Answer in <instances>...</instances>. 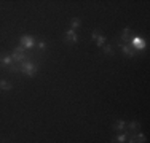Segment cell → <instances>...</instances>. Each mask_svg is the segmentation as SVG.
<instances>
[{
  "label": "cell",
  "mask_w": 150,
  "mask_h": 143,
  "mask_svg": "<svg viewBox=\"0 0 150 143\" xmlns=\"http://www.w3.org/2000/svg\"><path fill=\"white\" fill-rule=\"evenodd\" d=\"M19 72L24 75H27V76H34L38 72V67H37V64L30 62V60H24V62L19 64Z\"/></svg>",
  "instance_id": "cell-1"
},
{
  "label": "cell",
  "mask_w": 150,
  "mask_h": 143,
  "mask_svg": "<svg viewBox=\"0 0 150 143\" xmlns=\"http://www.w3.org/2000/svg\"><path fill=\"white\" fill-rule=\"evenodd\" d=\"M24 53H26V49L23 48V46H16L15 49H13V53H11V57H13V62H24V60H26V54H24Z\"/></svg>",
  "instance_id": "cell-2"
},
{
  "label": "cell",
  "mask_w": 150,
  "mask_h": 143,
  "mask_svg": "<svg viewBox=\"0 0 150 143\" xmlns=\"http://www.w3.org/2000/svg\"><path fill=\"white\" fill-rule=\"evenodd\" d=\"M131 46H133L134 49H145L147 48V41H145V38L142 37H133L131 38Z\"/></svg>",
  "instance_id": "cell-3"
},
{
  "label": "cell",
  "mask_w": 150,
  "mask_h": 143,
  "mask_svg": "<svg viewBox=\"0 0 150 143\" xmlns=\"http://www.w3.org/2000/svg\"><path fill=\"white\" fill-rule=\"evenodd\" d=\"M19 41H21V46H23L24 49H29V48H32V46H35V40H34V37H30V35H21Z\"/></svg>",
  "instance_id": "cell-4"
},
{
  "label": "cell",
  "mask_w": 150,
  "mask_h": 143,
  "mask_svg": "<svg viewBox=\"0 0 150 143\" xmlns=\"http://www.w3.org/2000/svg\"><path fill=\"white\" fill-rule=\"evenodd\" d=\"M126 142L128 143H147V135L142 134V132H137V134L131 135Z\"/></svg>",
  "instance_id": "cell-5"
},
{
  "label": "cell",
  "mask_w": 150,
  "mask_h": 143,
  "mask_svg": "<svg viewBox=\"0 0 150 143\" xmlns=\"http://www.w3.org/2000/svg\"><path fill=\"white\" fill-rule=\"evenodd\" d=\"M120 48H121V51H123V54L126 57H129V59H133L136 56V49L133 46H128L126 43H120Z\"/></svg>",
  "instance_id": "cell-6"
},
{
  "label": "cell",
  "mask_w": 150,
  "mask_h": 143,
  "mask_svg": "<svg viewBox=\"0 0 150 143\" xmlns=\"http://www.w3.org/2000/svg\"><path fill=\"white\" fill-rule=\"evenodd\" d=\"M91 38L96 41V45L99 46V48H102V46L105 45V41H107V38L104 37V35H99L98 32H93V35H91Z\"/></svg>",
  "instance_id": "cell-7"
},
{
  "label": "cell",
  "mask_w": 150,
  "mask_h": 143,
  "mask_svg": "<svg viewBox=\"0 0 150 143\" xmlns=\"http://www.w3.org/2000/svg\"><path fill=\"white\" fill-rule=\"evenodd\" d=\"M66 41H67V43H77V41H78L77 32L72 30V29H70V30H67V32H66Z\"/></svg>",
  "instance_id": "cell-8"
},
{
  "label": "cell",
  "mask_w": 150,
  "mask_h": 143,
  "mask_svg": "<svg viewBox=\"0 0 150 143\" xmlns=\"http://www.w3.org/2000/svg\"><path fill=\"white\" fill-rule=\"evenodd\" d=\"M0 64L5 67H11L13 65V57L11 54H2L0 56Z\"/></svg>",
  "instance_id": "cell-9"
},
{
  "label": "cell",
  "mask_w": 150,
  "mask_h": 143,
  "mask_svg": "<svg viewBox=\"0 0 150 143\" xmlns=\"http://www.w3.org/2000/svg\"><path fill=\"white\" fill-rule=\"evenodd\" d=\"M126 121H123V119H118L117 123H113V130H126Z\"/></svg>",
  "instance_id": "cell-10"
},
{
  "label": "cell",
  "mask_w": 150,
  "mask_h": 143,
  "mask_svg": "<svg viewBox=\"0 0 150 143\" xmlns=\"http://www.w3.org/2000/svg\"><path fill=\"white\" fill-rule=\"evenodd\" d=\"M128 140V132H123V134L117 135L115 138H112V143H125Z\"/></svg>",
  "instance_id": "cell-11"
},
{
  "label": "cell",
  "mask_w": 150,
  "mask_h": 143,
  "mask_svg": "<svg viewBox=\"0 0 150 143\" xmlns=\"http://www.w3.org/2000/svg\"><path fill=\"white\" fill-rule=\"evenodd\" d=\"M0 89H2V91H11L13 84L8 83V81H5V80H0Z\"/></svg>",
  "instance_id": "cell-12"
},
{
  "label": "cell",
  "mask_w": 150,
  "mask_h": 143,
  "mask_svg": "<svg viewBox=\"0 0 150 143\" xmlns=\"http://www.w3.org/2000/svg\"><path fill=\"white\" fill-rule=\"evenodd\" d=\"M121 40L123 41H131V35H129V27H126L121 34Z\"/></svg>",
  "instance_id": "cell-13"
},
{
  "label": "cell",
  "mask_w": 150,
  "mask_h": 143,
  "mask_svg": "<svg viewBox=\"0 0 150 143\" xmlns=\"http://www.w3.org/2000/svg\"><path fill=\"white\" fill-rule=\"evenodd\" d=\"M126 129H129V130H136V129H141V123H137V121H131L129 124H126Z\"/></svg>",
  "instance_id": "cell-14"
},
{
  "label": "cell",
  "mask_w": 150,
  "mask_h": 143,
  "mask_svg": "<svg viewBox=\"0 0 150 143\" xmlns=\"http://www.w3.org/2000/svg\"><path fill=\"white\" fill-rule=\"evenodd\" d=\"M102 51H104V54L110 56V54H112V51H113V48L110 45H104V46H102Z\"/></svg>",
  "instance_id": "cell-15"
},
{
  "label": "cell",
  "mask_w": 150,
  "mask_h": 143,
  "mask_svg": "<svg viewBox=\"0 0 150 143\" xmlns=\"http://www.w3.org/2000/svg\"><path fill=\"white\" fill-rule=\"evenodd\" d=\"M70 26H72V30L80 27V19H77V18H74L72 21H70Z\"/></svg>",
  "instance_id": "cell-16"
},
{
  "label": "cell",
  "mask_w": 150,
  "mask_h": 143,
  "mask_svg": "<svg viewBox=\"0 0 150 143\" xmlns=\"http://www.w3.org/2000/svg\"><path fill=\"white\" fill-rule=\"evenodd\" d=\"M45 46H46L45 41H38V48H40V49H45Z\"/></svg>",
  "instance_id": "cell-17"
}]
</instances>
